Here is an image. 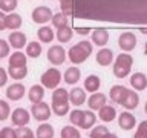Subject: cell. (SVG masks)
I'll use <instances>...</instances> for the list:
<instances>
[{"label":"cell","mask_w":147,"mask_h":138,"mask_svg":"<svg viewBox=\"0 0 147 138\" xmlns=\"http://www.w3.org/2000/svg\"><path fill=\"white\" fill-rule=\"evenodd\" d=\"M90 54H92V43L89 40H81L69 49L67 57L72 64H81L89 58Z\"/></svg>","instance_id":"cell-1"},{"label":"cell","mask_w":147,"mask_h":138,"mask_svg":"<svg viewBox=\"0 0 147 138\" xmlns=\"http://www.w3.org/2000/svg\"><path fill=\"white\" fill-rule=\"evenodd\" d=\"M133 66V57L127 52H123L117 55V60L113 63V75L117 78H126L132 71Z\"/></svg>","instance_id":"cell-2"},{"label":"cell","mask_w":147,"mask_h":138,"mask_svg":"<svg viewBox=\"0 0 147 138\" xmlns=\"http://www.w3.org/2000/svg\"><path fill=\"white\" fill-rule=\"evenodd\" d=\"M41 80V86L46 87V89H55L60 81H61V72L58 71L57 68H49L48 71H45L40 77Z\"/></svg>","instance_id":"cell-3"},{"label":"cell","mask_w":147,"mask_h":138,"mask_svg":"<svg viewBox=\"0 0 147 138\" xmlns=\"http://www.w3.org/2000/svg\"><path fill=\"white\" fill-rule=\"evenodd\" d=\"M31 114H32V117H34L37 121L46 123V121H48V120L51 118V115H52V109H51V106H49L48 103H45V101H40V103L32 104Z\"/></svg>","instance_id":"cell-4"},{"label":"cell","mask_w":147,"mask_h":138,"mask_svg":"<svg viewBox=\"0 0 147 138\" xmlns=\"http://www.w3.org/2000/svg\"><path fill=\"white\" fill-rule=\"evenodd\" d=\"M118 46L124 51V52H130V51H133L136 46V35L130 31L121 32L118 37Z\"/></svg>","instance_id":"cell-5"},{"label":"cell","mask_w":147,"mask_h":138,"mask_svg":"<svg viewBox=\"0 0 147 138\" xmlns=\"http://www.w3.org/2000/svg\"><path fill=\"white\" fill-rule=\"evenodd\" d=\"M48 60L51 64H55V66L63 64L64 60H66V51H64V48L60 45L51 46L48 49Z\"/></svg>","instance_id":"cell-6"},{"label":"cell","mask_w":147,"mask_h":138,"mask_svg":"<svg viewBox=\"0 0 147 138\" xmlns=\"http://www.w3.org/2000/svg\"><path fill=\"white\" fill-rule=\"evenodd\" d=\"M52 11H51V8L48 6H37L34 11H32L31 17L32 20L35 23H38V25H45V23H48L52 20Z\"/></svg>","instance_id":"cell-7"},{"label":"cell","mask_w":147,"mask_h":138,"mask_svg":"<svg viewBox=\"0 0 147 138\" xmlns=\"http://www.w3.org/2000/svg\"><path fill=\"white\" fill-rule=\"evenodd\" d=\"M31 120V114L28 112L25 108H17L11 112V121L14 126L20 127V126H28Z\"/></svg>","instance_id":"cell-8"},{"label":"cell","mask_w":147,"mask_h":138,"mask_svg":"<svg viewBox=\"0 0 147 138\" xmlns=\"http://www.w3.org/2000/svg\"><path fill=\"white\" fill-rule=\"evenodd\" d=\"M86 103H87L90 110H100L103 106L107 104V97L104 94H101V92H94V94H90V97L86 100Z\"/></svg>","instance_id":"cell-9"},{"label":"cell","mask_w":147,"mask_h":138,"mask_svg":"<svg viewBox=\"0 0 147 138\" xmlns=\"http://www.w3.org/2000/svg\"><path fill=\"white\" fill-rule=\"evenodd\" d=\"M127 94H129V89H127L126 86H123V85H115V86H112V89H110L109 97H110V100H112L113 103L123 104L124 100H126V97H127Z\"/></svg>","instance_id":"cell-10"},{"label":"cell","mask_w":147,"mask_h":138,"mask_svg":"<svg viewBox=\"0 0 147 138\" xmlns=\"http://www.w3.org/2000/svg\"><path fill=\"white\" fill-rule=\"evenodd\" d=\"M118 126L123 129V131H132L133 127L136 126V118L135 115L130 114L129 110H124V112L119 114L118 117Z\"/></svg>","instance_id":"cell-11"},{"label":"cell","mask_w":147,"mask_h":138,"mask_svg":"<svg viewBox=\"0 0 147 138\" xmlns=\"http://www.w3.org/2000/svg\"><path fill=\"white\" fill-rule=\"evenodd\" d=\"M25 92H26V87L22 85V83H14V85L8 86L6 89V98L11 100V101H18L25 97Z\"/></svg>","instance_id":"cell-12"},{"label":"cell","mask_w":147,"mask_h":138,"mask_svg":"<svg viewBox=\"0 0 147 138\" xmlns=\"http://www.w3.org/2000/svg\"><path fill=\"white\" fill-rule=\"evenodd\" d=\"M8 43H9L11 48L20 51L22 48H25V46L28 45L26 43V35L23 34L22 31H12L8 37Z\"/></svg>","instance_id":"cell-13"},{"label":"cell","mask_w":147,"mask_h":138,"mask_svg":"<svg viewBox=\"0 0 147 138\" xmlns=\"http://www.w3.org/2000/svg\"><path fill=\"white\" fill-rule=\"evenodd\" d=\"M107 41H109V31L107 29H104V28H96V29L92 31V43L94 45L104 48Z\"/></svg>","instance_id":"cell-14"},{"label":"cell","mask_w":147,"mask_h":138,"mask_svg":"<svg viewBox=\"0 0 147 138\" xmlns=\"http://www.w3.org/2000/svg\"><path fill=\"white\" fill-rule=\"evenodd\" d=\"M96 63L100 64V66H109L110 63L113 62V51L109 49V48H101L98 52H96Z\"/></svg>","instance_id":"cell-15"},{"label":"cell","mask_w":147,"mask_h":138,"mask_svg":"<svg viewBox=\"0 0 147 138\" xmlns=\"http://www.w3.org/2000/svg\"><path fill=\"white\" fill-rule=\"evenodd\" d=\"M86 100H87L86 91L81 89V87H74V89L69 92V101H71L74 106H77V108L81 104H84Z\"/></svg>","instance_id":"cell-16"},{"label":"cell","mask_w":147,"mask_h":138,"mask_svg":"<svg viewBox=\"0 0 147 138\" xmlns=\"http://www.w3.org/2000/svg\"><path fill=\"white\" fill-rule=\"evenodd\" d=\"M98 118L103 123H110V121H113V120L117 118V110H115L113 106L106 104L98 110Z\"/></svg>","instance_id":"cell-17"},{"label":"cell","mask_w":147,"mask_h":138,"mask_svg":"<svg viewBox=\"0 0 147 138\" xmlns=\"http://www.w3.org/2000/svg\"><path fill=\"white\" fill-rule=\"evenodd\" d=\"M130 86L135 91H144V89H147V77L142 72H135L130 77Z\"/></svg>","instance_id":"cell-18"},{"label":"cell","mask_w":147,"mask_h":138,"mask_svg":"<svg viewBox=\"0 0 147 138\" xmlns=\"http://www.w3.org/2000/svg\"><path fill=\"white\" fill-rule=\"evenodd\" d=\"M43 97H45V87L41 85H34L31 86L29 92H28V98L32 104L35 103H40V101H43Z\"/></svg>","instance_id":"cell-19"},{"label":"cell","mask_w":147,"mask_h":138,"mask_svg":"<svg viewBox=\"0 0 147 138\" xmlns=\"http://www.w3.org/2000/svg\"><path fill=\"white\" fill-rule=\"evenodd\" d=\"M22 16H18L17 12H9L6 17H5V28L6 29H12L17 31L18 28L22 26Z\"/></svg>","instance_id":"cell-20"},{"label":"cell","mask_w":147,"mask_h":138,"mask_svg":"<svg viewBox=\"0 0 147 138\" xmlns=\"http://www.w3.org/2000/svg\"><path fill=\"white\" fill-rule=\"evenodd\" d=\"M80 77H81L80 69H78L77 66H71V68H67L66 71H64L63 80L66 81L67 85H77L78 80H80Z\"/></svg>","instance_id":"cell-21"},{"label":"cell","mask_w":147,"mask_h":138,"mask_svg":"<svg viewBox=\"0 0 147 138\" xmlns=\"http://www.w3.org/2000/svg\"><path fill=\"white\" fill-rule=\"evenodd\" d=\"M100 86H101V80H100L98 75L90 74L89 77H86V80H84V91L94 94V92H98Z\"/></svg>","instance_id":"cell-22"},{"label":"cell","mask_w":147,"mask_h":138,"mask_svg":"<svg viewBox=\"0 0 147 138\" xmlns=\"http://www.w3.org/2000/svg\"><path fill=\"white\" fill-rule=\"evenodd\" d=\"M54 127L49 123H41L35 131V138H54Z\"/></svg>","instance_id":"cell-23"},{"label":"cell","mask_w":147,"mask_h":138,"mask_svg":"<svg viewBox=\"0 0 147 138\" xmlns=\"http://www.w3.org/2000/svg\"><path fill=\"white\" fill-rule=\"evenodd\" d=\"M8 75L14 80H23L28 75V68L26 66H8Z\"/></svg>","instance_id":"cell-24"},{"label":"cell","mask_w":147,"mask_h":138,"mask_svg":"<svg viewBox=\"0 0 147 138\" xmlns=\"http://www.w3.org/2000/svg\"><path fill=\"white\" fill-rule=\"evenodd\" d=\"M138 103H140V97L135 91H129V94L126 97V100H124V103L121 106L126 108V110H133L138 108Z\"/></svg>","instance_id":"cell-25"},{"label":"cell","mask_w":147,"mask_h":138,"mask_svg":"<svg viewBox=\"0 0 147 138\" xmlns=\"http://www.w3.org/2000/svg\"><path fill=\"white\" fill-rule=\"evenodd\" d=\"M37 37L41 43H51L54 40V29L49 26H43L37 31Z\"/></svg>","instance_id":"cell-26"},{"label":"cell","mask_w":147,"mask_h":138,"mask_svg":"<svg viewBox=\"0 0 147 138\" xmlns=\"http://www.w3.org/2000/svg\"><path fill=\"white\" fill-rule=\"evenodd\" d=\"M51 100H52V103H69V94L63 87H57V89H54Z\"/></svg>","instance_id":"cell-27"},{"label":"cell","mask_w":147,"mask_h":138,"mask_svg":"<svg viewBox=\"0 0 147 138\" xmlns=\"http://www.w3.org/2000/svg\"><path fill=\"white\" fill-rule=\"evenodd\" d=\"M26 54L23 52H12L9 55V66H26Z\"/></svg>","instance_id":"cell-28"},{"label":"cell","mask_w":147,"mask_h":138,"mask_svg":"<svg viewBox=\"0 0 147 138\" xmlns=\"http://www.w3.org/2000/svg\"><path fill=\"white\" fill-rule=\"evenodd\" d=\"M72 35H74V31L69 26H63V28H58L57 29V39L60 43H67L72 39Z\"/></svg>","instance_id":"cell-29"},{"label":"cell","mask_w":147,"mask_h":138,"mask_svg":"<svg viewBox=\"0 0 147 138\" xmlns=\"http://www.w3.org/2000/svg\"><path fill=\"white\" fill-rule=\"evenodd\" d=\"M96 121V115L94 114V110H84V115H83V123H81V129H90L92 126H95Z\"/></svg>","instance_id":"cell-30"},{"label":"cell","mask_w":147,"mask_h":138,"mask_svg":"<svg viewBox=\"0 0 147 138\" xmlns=\"http://www.w3.org/2000/svg\"><path fill=\"white\" fill-rule=\"evenodd\" d=\"M40 54H41V45L38 41H31V43L26 45V57L37 58L40 57Z\"/></svg>","instance_id":"cell-31"},{"label":"cell","mask_w":147,"mask_h":138,"mask_svg":"<svg viewBox=\"0 0 147 138\" xmlns=\"http://www.w3.org/2000/svg\"><path fill=\"white\" fill-rule=\"evenodd\" d=\"M60 137L61 138H81L80 131L75 126H64L60 132Z\"/></svg>","instance_id":"cell-32"},{"label":"cell","mask_w":147,"mask_h":138,"mask_svg":"<svg viewBox=\"0 0 147 138\" xmlns=\"http://www.w3.org/2000/svg\"><path fill=\"white\" fill-rule=\"evenodd\" d=\"M51 109L54 110L55 115H58V117H64V115L69 114V103H52Z\"/></svg>","instance_id":"cell-33"},{"label":"cell","mask_w":147,"mask_h":138,"mask_svg":"<svg viewBox=\"0 0 147 138\" xmlns=\"http://www.w3.org/2000/svg\"><path fill=\"white\" fill-rule=\"evenodd\" d=\"M83 115H84V110H80V109H74L71 114H69V120L74 126H81L83 123Z\"/></svg>","instance_id":"cell-34"},{"label":"cell","mask_w":147,"mask_h":138,"mask_svg":"<svg viewBox=\"0 0 147 138\" xmlns=\"http://www.w3.org/2000/svg\"><path fill=\"white\" fill-rule=\"evenodd\" d=\"M52 25H54V28H63V26H67V17L64 16V14H61V12H58V14H54L52 16Z\"/></svg>","instance_id":"cell-35"},{"label":"cell","mask_w":147,"mask_h":138,"mask_svg":"<svg viewBox=\"0 0 147 138\" xmlns=\"http://www.w3.org/2000/svg\"><path fill=\"white\" fill-rule=\"evenodd\" d=\"M11 117V106L8 101L0 100V121H5Z\"/></svg>","instance_id":"cell-36"},{"label":"cell","mask_w":147,"mask_h":138,"mask_svg":"<svg viewBox=\"0 0 147 138\" xmlns=\"http://www.w3.org/2000/svg\"><path fill=\"white\" fill-rule=\"evenodd\" d=\"M60 8H61V14L66 17L74 14V0H60Z\"/></svg>","instance_id":"cell-37"},{"label":"cell","mask_w":147,"mask_h":138,"mask_svg":"<svg viewBox=\"0 0 147 138\" xmlns=\"http://www.w3.org/2000/svg\"><path fill=\"white\" fill-rule=\"evenodd\" d=\"M17 0H0V11L2 12H12L17 8Z\"/></svg>","instance_id":"cell-38"},{"label":"cell","mask_w":147,"mask_h":138,"mask_svg":"<svg viewBox=\"0 0 147 138\" xmlns=\"http://www.w3.org/2000/svg\"><path fill=\"white\" fill-rule=\"evenodd\" d=\"M17 138H35V132L28 126H20L16 129Z\"/></svg>","instance_id":"cell-39"},{"label":"cell","mask_w":147,"mask_h":138,"mask_svg":"<svg viewBox=\"0 0 147 138\" xmlns=\"http://www.w3.org/2000/svg\"><path fill=\"white\" fill-rule=\"evenodd\" d=\"M107 132H109L107 126H95V127H92L89 138H103Z\"/></svg>","instance_id":"cell-40"},{"label":"cell","mask_w":147,"mask_h":138,"mask_svg":"<svg viewBox=\"0 0 147 138\" xmlns=\"http://www.w3.org/2000/svg\"><path fill=\"white\" fill-rule=\"evenodd\" d=\"M133 138H147V120H142V121L138 124Z\"/></svg>","instance_id":"cell-41"},{"label":"cell","mask_w":147,"mask_h":138,"mask_svg":"<svg viewBox=\"0 0 147 138\" xmlns=\"http://www.w3.org/2000/svg\"><path fill=\"white\" fill-rule=\"evenodd\" d=\"M0 138H17L16 129H14V127H9V126L0 129Z\"/></svg>","instance_id":"cell-42"},{"label":"cell","mask_w":147,"mask_h":138,"mask_svg":"<svg viewBox=\"0 0 147 138\" xmlns=\"http://www.w3.org/2000/svg\"><path fill=\"white\" fill-rule=\"evenodd\" d=\"M9 43L6 40H3V39H0V58H6L8 55H9Z\"/></svg>","instance_id":"cell-43"},{"label":"cell","mask_w":147,"mask_h":138,"mask_svg":"<svg viewBox=\"0 0 147 138\" xmlns=\"http://www.w3.org/2000/svg\"><path fill=\"white\" fill-rule=\"evenodd\" d=\"M8 71L5 68H0V87H3V86H6V83H8Z\"/></svg>","instance_id":"cell-44"},{"label":"cell","mask_w":147,"mask_h":138,"mask_svg":"<svg viewBox=\"0 0 147 138\" xmlns=\"http://www.w3.org/2000/svg\"><path fill=\"white\" fill-rule=\"evenodd\" d=\"M77 34L78 35H87V34H90V29H87V28H77Z\"/></svg>","instance_id":"cell-45"},{"label":"cell","mask_w":147,"mask_h":138,"mask_svg":"<svg viewBox=\"0 0 147 138\" xmlns=\"http://www.w3.org/2000/svg\"><path fill=\"white\" fill-rule=\"evenodd\" d=\"M5 12H2L0 11V31H3V29H6V28H5Z\"/></svg>","instance_id":"cell-46"},{"label":"cell","mask_w":147,"mask_h":138,"mask_svg":"<svg viewBox=\"0 0 147 138\" xmlns=\"http://www.w3.org/2000/svg\"><path fill=\"white\" fill-rule=\"evenodd\" d=\"M103 138H118V137L115 135V133H112V132H107V133H106V135H104Z\"/></svg>","instance_id":"cell-47"},{"label":"cell","mask_w":147,"mask_h":138,"mask_svg":"<svg viewBox=\"0 0 147 138\" xmlns=\"http://www.w3.org/2000/svg\"><path fill=\"white\" fill-rule=\"evenodd\" d=\"M144 112L147 114V101H146V104H144Z\"/></svg>","instance_id":"cell-48"},{"label":"cell","mask_w":147,"mask_h":138,"mask_svg":"<svg viewBox=\"0 0 147 138\" xmlns=\"http://www.w3.org/2000/svg\"><path fill=\"white\" fill-rule=\"evenodd\" d=\"M144 52H146V55H147V41H146V46H144Z\"/></svg>","instance_id":"cell-49"},{"label":"cell","mask_w":147,"mask_h":138,"mask_svg":"<svg viewBox=\"0 0 147 138\" xmlns=\"http://www.w3.org/2000/svg\"><path fill=\"white\" fill-rule=\"evenodd\" d=\"M141 32H144V34H147V29H141Z\"/></svg>","instance_id":"cell-50"}]
</instances>
